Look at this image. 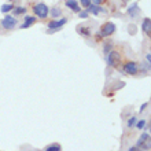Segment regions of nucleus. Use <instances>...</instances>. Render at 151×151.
<instances>
[{"mask_svg":"<svg viewBox=\"0 0 151 151\" xmlns=\"http://www.w3.org/2000/svg\"><path fill=\"white\" fill-rule=\"evenodd\" d=\"M12 11H14L15 17H17V15H22L24 12H26V8H25V7H15L14 10H12Z\"/></svg>","mask_w":151,"mask_h":151,"instance_id":"2eb2a0df","label":"nucleus"},{"mask_svg":"<svg viewBox=\"0 0 151 151\" xmlns=\"http://www.w3.org/2000/svg\"><path fill=\"white\" fill-rule=\"evenodd\" d=\"M106 60H107L109 66L111 68H117L119 65V60H121V54L118 51H110L109 54H106Z\"/></svg>","mask_w":151,"mask_h":151,"instance_id":"7ed1b4c3","label":"nucleus"},{"mask_svg":"<svg viewBox=\"0 0 151 151\" xmlns=\"http://www.w3.org/2000/svg\"><path fill=\"white\" fill-rule=\"evenodd\" d=\"M17 24H18L17 18H14V17H11V15H6L3 19H1V26H3L4 29H7V30L14 29L17 26Z\"/></svg>","mask_w":151,"mask_h":151,"instance_id":"39448f33","label":"nucleus"},{"mask_svg":"<svg viewBox=\"0 0 151 151\" xmlns=\"http://www.w3.org/2000/svg\"><path fill=\"white\" fill-rule=\"evenodd\" d=\"M128 151H137V147H136V146H133V147H131Z\"/></svg>","mask_w":151,"mask_h":151,"instance_id":"393cba45","label":"nucleus"},{"mask_svg":"<svg viewBox=\"0 0 151 151\" xmlns=\"http://www.w3.org/2000/svg\"><path fill=\"white\" fill-rule=\"evenodd\" d=\"M115 24H113V22H106V24L102 26V29H100V32L98 33L99 36H98V39H100V37H109L111 36L113 33L115 32Z\"/></svg>","mask_w":151,"mask_h":151,"instance_id":"f03ea898","label":"nucleus"},{"mask_svg":"<svg viewBox=\"0 0 151 151\" xmlns=\"http://www.w3.org/2000/svg\"><path fill=\"white\" fill-rule=\"evenodd\" d=\"M136 122H137V118H136V117H131V118L128 119V122H127L128 128H132V127H135V125H136Z\"/></svg>","mask_w":151,"mask_h":151,"instance_id":"dca6fc26","label":"nucleus"},{"mask_svg":"<svg viewBox=\"0 0 151 151\" xmlns=\"http://www.w3.org/2000/svg\"><path fill=\"white\" fill-rule=\"evenodd\" d=\"M14 10V6L12 4H3L1 7H0V11L3 12V14H7V12L12 11Z\"/></svg>","mask_w":151,"mask_h":151,"instance_id":"9b49d317","label":"nucleus"},{"mask_svg":"<svg viewBox=\"0 0 151 151\" xmlns=\"http://www.w3.org/2000/svg\"><path fill=\"white\" fill-rule=\"evenodd\" d=\"M33 24H36V17H30V15H26L25 17V22L21 25L22 29H26V28H30Z\"/></svg>","mask_w":151,"mask_h":151,"instance_id":"0eeeda50","label":"nucleus"},{"mask_svg":"<svg viewBox=\"0 0 151 151\" xmlns=\"http://www.w3.org/2000/svg\"><path fill=\"white\" fill-rule=\"evenodd\" d=\"M91 1H93V4H96V6H100L104 3V0H91Z\"/></svg>","mask_w":151,"mask_h":151,"instance_id":"4be33fe9","label":"nucleus"},{"mask_svg":"<svg viewBox=\"0 0 151 151\" xmlns=\"http://www.w3.org/2000/svg\"><path fill=\"white\" fill-rule=\"evenodd\" d=\"M147 139H150V132H146V133H143V135L140 136L139 140H137V143H136V147H139L140 143H142V142H144V140H147Z\"/></svg>","mask_w":151,"mask_h":151,"instance_id":"ddd939ff","label":"nucleus"},{"mask_svg":"<svg viewBox=\"0 0 151 151\" xmlns=\"http://www.w3.org/2000/svg\"><path fill=\"white\" fill-rule=\"evenodd\" d=\"M110 48H111V44H106V45H104V48H103V52H104V54H109Z\"/></svg>","mask_w":151,"mask_h":151,"instance_id":"412c9836","label":"nucleus"},{"mask_svg":"<svg viewBox=\"0 0 151 151\" xmlns=\"http://www.w3.org/2000/svg\"><path fill=\"white\" fill-rule=\"evenodd\" d=\"M124 72L129 76H135L139 72V66H137V63L133 62V60H128V62L124 63Z\"/></svg>","mask_w":151,"mask_h":151,"instance_id":"20e7f679","label":"nucleus"},{"mask_svg":"<svg viewBox=\"0 0 151 151\" xmlns=\"http://www.w3.org/2000/svg\"><path fill=\"white\" fill-rule=\"evenodd\" d=\"M80 3H81L83 7H88V6H91L92 4V1L91 0H80Z\"/></svg>","mask_w":151,"mask_h":151,"instance_id":"aec40b11","label":"nucleus"},{"mask_svg":"<svg viewBox=\"0 0 151 151\" xmlns=\"http://www.w3.org/2000/svg\"><path fill=\"white\" fill-rule=\"evenodd\" d=\"M146 124H147V121H146V119H140V121H137V122H136V128H137V129H143V128L146 127Z\"/></svg>","mask_w":151,"mask_h":151,"instance_id":"f3484780","label":"nucleus"},{"mask_svg":"<svg viewBox=\"0 0 151 151\" xmlns=\"http://www.w3.org/2000/svg\"><path fill=\"white\" fill-rule=\"evenodd\" d=\"M65 4H66V7L70 8V10H73V11H76V12L80 11L78 1H77V0H66V1H65Z\"/></svg>","mask_w":151,"mask_h":151,"instance_id":"6e6552de","label":"nucleus"},{"mask_svg":"<svg viewBox=\"0 0 151 151\" xmlns=\"http://www.w3.org/2000/svg\"><path fill=\"white\" fill-rule=\"evenodd\" d=\"M33 12H35V15L40 19H44V18H47L48 14H50V8H48L47 4L44 3H37L33 6Z\"/></svg>","mask_w":151,"mask_h":151,"instance_id":"f257e3e1","label":"nucleus"},{"mask_svg":"<svg viewBox=\"0 0 151 151\" xmlns=\"http://www.w3.org/2000/svg\"><path fill=\"white\" fill-rule=\"evenodd\" d=\"M146 107H148V102H147V103H143V106L140 107V111H143V110H144Z\"/></svg>","mask_w":151,"mask_h":151,"instance_id":"b1692460","label":"nucleus"},{"mask_svg":"<svg viewBox=\"0 0 151 151\" xmlns=\"http://www.w3.org/2000/svg\"><path fill=\"white\" fill-rule=\"evenodd\" d=\"M142 29H143V32L146 33L147 36H150V33H151V19L150 18H144L143 25H142Z\"/></svg>","mask_w":151,"mask_h":151,"instance_id":"9d476101","label":"nucleus"},{"mask_svg":"<svg viewBox=\"0 0 151 151\" xmlns=\"http://www.w3.org/2000/svg\"><path fill=\"white\" fill-rule=\"evenodd\" d=\"M50 14H51V17H54V18H59L60 14H62V11H60V8L54 7L52 10H50Z\"/></svg>","mask_w":151,"mask_h":151,"instance_id":"f8f14e48","label":"nucleus"},{"mask_svg":"<svg viewBox=\"0 0 151 151\" xmlns=\"http://www.w3.org/2000/svg\"><path fill=\"white\" fill-rule=\"evenodd\" d=\"M65 24H68V19H66V18L51 21V22H48V29H50V32H56V30H59L60 28H63Z\"/></svg>","mask_w":151,"mask_h":151,"instance_id":"423d86ee","label":"nucleus"},{"mask_svg":"<svg viewBox=\"0 0 151 151\" xmlns=\"http://www.w3.org/2000/svg\"><path fill=\"white\" fill-rule=\"evenodd\" d=\"M60 150H62V147H60L59 144H56V143L51 144V146H48V147L45 148V151H60Z\"/></svg>","mask_w":151,"mask_h":151,"instance_id":"4468645a","label":"nucleus"},{"mask_svg":"<svg viewBox=\"0 0 151 151\" xmlns=\"http://www.w3.org/2000/svg\"><path fill=\"white\" fill-rule=\"evenodd\" d=\"M78 17L80 18H83V19H85V18H88V15H89V12L87 11V10H83V11H78Z\"/></svg>","mask_w":151,"mask_h":151,"instance_id":"a211bd4d","label":"nucleus"},{"mask_svg":"<svg viewBox=\"0 0 151 151\" xmlns=\"http://www.w3.org/2000/svg\"><path fill=\"white\" fill-rule=\"evenodd\" d=\"M146 60H147V63H150V62H151V54H150V52L146 55Z\"/></svg>","mask_w":151,"mask_h":151,"instance_id":"5701e85b","label":"nucleus"},{"mask_svg":"<svg viewBox=\"0 0 151 151\" xmlns=\"http://www.w3.org/2000/svg\"><path fill=\"white\" fill-rule=\"evenodd\" d=\"M78 32H80V33H83L84 36H89V35H91V33H89V30H88L87 28H80V29H78Z\"/></svg>","mask_w":151,"mask_h":151,"instance_id":"6ab92c4d","label":"nucleus"},{"mask_svg":"<svg viewBox=\"0 0 151 151\" xmlns=\"http://www.w3.org/2000/svg\"><path fill=\"white\" fill-rule=\"evenodd\" d=\"M88 12H92V14H95V15H98V14H100V12H106L103 10V8L100 7V6H96V4H91V6H88Z\"/></svg>","mask_w":151,"mask_h":151,"instance_id":"1a4fd4ad","label":"nucleus"}]
</instances>
